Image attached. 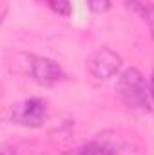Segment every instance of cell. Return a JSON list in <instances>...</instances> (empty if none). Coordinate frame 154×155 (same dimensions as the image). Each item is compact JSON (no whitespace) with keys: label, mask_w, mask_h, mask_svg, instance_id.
Returning <instances> with one entry per match:
<instances>
[{"label":"cell","mask_w":154,"mask_h":155,"mask_svg":"<svg viewBox=\"0 0 154 155\" xmlns=\"http://www.w3.org/2000/svg\"><path fill=\"white\" fill-rule=\"evenodd\" d=\"M118 94L123 103L134 110L151 112L154 110V94L151 83L138 69H127L118 78Z\"/></svg>","instance_id":"1"},{"label":"cell","mask_w":154,"mask_h":155,"mask_svg":"<svg viewBox=\"0 0 154 155\" xmlns=\"http://www.w3.org/2000/svg\"><path fill=\"white\" fill-rule=\"evenodd\" d=\"M47 119V103L40 97H29L16 103L11 108V121L26 126V128H38Z\"/></svg>","instance_id":"2"},{"label":"cell","mask_w":154,"mask_h":155,"mask_svg":"<svg viewBox=\"0 0 154 155\" xmlns=\"http://www.w3.org/2000/svg\"><path fill=\"white\" fill-rule=\"evenodd\" d=\"M87 69L96 79H111L120 74L121 58L111 49H98L87 61Z\"/></svg>","instance_id":"3"},{"label":"cell","mask_w":154,"mask_h":155,"mask_svg":"<svg viewBox=\"0 0 154 155\" xmlns=\"http://www.w3.org/2000/svg\"><path fill=\"white\" fill-rule=\"evenodd\" d=\"M27 67H29V76L38 85H44V87H51L65 78L64 69L56 61L44 58V56H29Z\"/></svg>","instance_id":"4"},{"label":"cell","mask_w":154,"mask_h":155,"mask_svg":"<svg viewBox=\"0 0 154 155\" xmlns=\"http://www.w3.org/2000/svg\"><path fill=\"white\" fill-rule=\"evenodd\" d=\"M127 7L138 13L143 22L149 25V31L154 38V4L151 0H127Z\"/></svg>","instance_id":"5"},{"label":"cell","mask_w":154,"mask_h":155,"mask_svg":"<svg viewBox=\"0 0 154 155\" xmlns=\"http://www.w3.org/2000/svg\"><path fill=\"white\" fill-rule=\"evenodd\" d=\"M64 155H114L111 146L107 143H102V141H91L83 146H78L75 150L67 152Z\"/></svg>","instance_id":"6"},{"label":"cell","mask_w":154,"mask_h":155,"mask_svg":"<svg viewBox=\"0 0 154 155\" xmlns=\"http://www.w3.org/2000/svg\"><path fill=\"white\" fill-rule=\"evenodd\" d=\"M42 2L60 16H69L71 15V0H42Z\"/></svg>","instance_id":"7"},{"label":"cell","mask_w":154,"mask_h":155,"mask_svg":"<svg viewBox=\"0 0 154 155\" xmlns=\"http://www.w3.org/2000/svg\"><path fill=\"white\" fill-rule=\"evenodd\" d=\"M87 5L93 13H105L111 7V0H87Z\"/></svg>","instance_id":"8"}]
</instances>
